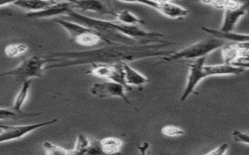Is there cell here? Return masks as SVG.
<instances>
[{
    "mask_svg": "<svg viewBox=\"0 0 249 155\" xmlns=\"http://www.w3.org/2000/svg\"><path fill=\"white\" fill-rule=\"evenodd\" d=\"M172 45L165 41L161 43L143 44V45H122L114 44L106 47L82 52H53L47 55L53 65L46 67V69L62 68V67H77L81 65H91L95 63H130V62L170 55L169 51H162L161 49Z\"/></svg>",
    "mask_w": 249,
    "mask_h": 155,
    "instance_id": "obj_1",
    "label": "cell"
},
{
    "mask_svg": "<svg viewBox=\"0 0 249 155\" xmlns=\"http://www.w3.org/2000/svg\"><path fill=\"white\" fill-rule=\"evenodd\" d=\"M226 44V41L218 39L216 37H208L206 39L197 41L196 43L188 45V47L180 51L166 55L162 59L166 62L178 61L180 59H194L206 57L216 49H220Z\"/></svg>",
    "mask_w": 249,
    "mask_h": 155,
    "instance_id": "obj_2",
    "label": "cell"
},
{
    "mask_svg": "<svg viewBox=\"0 0 249 155\" xmlns=\"http://www.w3.org/2000/svg\"><path fill=\"white\" fill-rule=\"evenodd\" d=\"M48 63H50V59L47 55H34L22 60L14 69L1 73L0 77H11L21 83L34 78H41L45 73Z\"/></svg>",
    "mask_w": 249,
    "mask_h": 155,
    "instance_id": "obj_3",
    "label": "cell"
},
{
    "mask_svg": "<svg viewBox=\"0 0 249 155\" xmlns=\"http://www.w3.org/2000/svg\"><path fill=\"white\" fill-rule=\"evenodd\" d=\"M54 21L61 26L68 32L71 40L81 46L93 47L101 41L104 42L103 37L98 32L82 24L63 19H55Z\"/></svg>",
    "mask_w": 249,
    "mask_h": 155,
    "instance_id": "obj_4",
    "label": "cell"
},
{
    "mask_svg": "<svg viewBox=\"0 0 249 155\" xmlns=\"http://www.w3.org/2000/svg\"><path fill=\"white\" fill-rule=\"evenodd\" d=\"M122 63L108 64V63H95L91 64V68L86 72L87 74L91 75L104 81H111L118 83L131 90L125 84L124 73L123 69Z\"/></svg>",
    "mask_w": 249,
    "mask_h": 155,
    "instance_id": "obj_5",
    "label": "cell"
},
{
    "mask_svg": "<svg viewBox=\"0 0 249 155\" xmlns=\"http://www.w3.org/2000/svg\"><path fill=\"white\" fill-rule=\"evenodd\" d=\"M58 122L57 119H53L46 122L39 123L30 124V125H22V126H2L0 125V143L12 141L15 139H20L26 135L31 134L33 131L38 130L44 126L53 125Z\"/></svg>",
    "mask_w": 249,
    "mask_h": 155,
    "instance_id": "obj_6",
    "label": "cell"
},
{
    "mask_svg": "<svg viewBox=\"0 0 249 155\" xmlns=\"http://www.w3.org/2000/svg\"><path fill=\"white\" fill-rule=\"evenodd\" d=\"M206 57L198 58L188 63V74L184 91L180 97L182 102H185L191 94L196 92V87L201 81L206 79L203 67L206 64Z\"/></svg>",
    "mask_w": 249,
    "mask_h": 155,
    "instance_id": "obj_7",
    "label": "cell"
},
{
    "mask_svg": "<svg viewBox=\"0 0 249 155\" xmlns=\"http://www.w3.org/2000/svg\"><path fill=\"white\" fill-rule=\"evenodd\" d=\"M127 90V87L121 84L111 81H104L94 84L90 88V93L92 96L99 98H121L127 104H131L126 94Z\"/></svg>",
    "mask_w": 249,
    "mask_h": 155,
    "instance_id": "obj_8",
    "label": "cell"
},
{
    "mask_svg": "<svg viewBox=\"0 0 249 155\" xmlns=\"http://www.w3.org/2000/svg\"><path fill=\"white\" fill-rule=\"evenodd\" d=\"M249 2H243L239 7L224 10V16L219 30L221 32H233L241 18L247 14Z\"/></svg>",
    "mask_w": 249,
    "mask_h": 155,
    "instance_id": "obj_9",
    "label": "cell"
},
{
    "mask_svg": "<svg viewBox=\"0 0 249 155\" xmlns=\"http://www.w3.org/2000/svg\"><path fill=\"white\" fill-rule=\"evenodd\" d=\"M71 9H73L71 2L68 1H58L54 4L48 6L40 11L28 13L26 14V17L32 19L53 18L60 15H67Z\"/></svg>",
    "mask_w": 249,
    "mask_h": 155,
    "instance_id": "obj_10",
    "label": "cell"
},
{
    "mask_svg": "<svg viewBox=\"0 0 249 155\" xmlns=\"http://www.w3.org/2000/svg\"><path fill=\"white\" fill-rule=\"evenodd\" d=\"M73 9L82 11V12H93L103 15H109L114 17L115 13L109 10L107 5L104 4L100 0H73L72 1Z\"/></svg>",
    "mask_w": 249,
    "mask_h": 155,
    "instance_id": "obj_11",
    "label": "cell"
},
{
    "mask_svg": "<svg viewBox=\"0 0 249 155\" xmlns=\"http://www.w3.org/2000/svg\"><path fill=\"white\" fill-rule=\"evenodd\" d=\"M122 67L124 73L125 84L131 90L132 87L142 88L144 85L150 81L146 76L134 69L129 65L128 63H123Z\"/></svg>",
    "mask_w": 249,
    "mask_h": 155,
    "instance_id": "obj_12",
    "label": "cell"
},
{
    "mask_svg": "<svg viewBox=\"0 0 249 155\" xmlns=\"http://www.w3.org/2000/svg\"><path fill=\"white\" fill-rule=\"evenodd\" d=\"M204 74L206 78L216 76H230V75H241L245 71L241 67H234L230 64H220V65H204Z\"/></svg>",
    "mask_w": 249,
    "mask_h": 155,
    "instance_id": "obj_13",
    "label": "cell"
},
{
    "mask_svg": "<svg viewBox=\"0 0 249 155\" xmlns=\"http://www.w3.org/2000/svg\"><path fill=\"white\" fill-rule=\"evenodd\" d=\"M201 29L206 33L209 34L212 37H216L218 39L226 41H232L233 43H241L249 41V35L248 34L236 33L233 32H221L219 29L202 27Z\"/></svg>",
    "mask_w": 249,
    "mask_h": 155,
    "instance_id": "obj_14",
    "label": "cell"
},
{
    "mask_svg": "<svg viewBox=\"0 0 249 155\" xmlns=\"http://www.w3.org/2000/svg\"><path fill=\"white\" fill-rule=\"evenodd\" d=\"M157 11L160 13L163 16L174 20H179L188 15V10L187 9L173 2L159 3Z\"/></svg>",
    "mask_w": 249,
    "mask_h": 155,
    "instance_id": "obj_15",
    "label": "cell"
},
{
    "mask_svg": "<svg viewBox=\"0 0 249 155\" xmlns=\"http://www.w3.org/2000/svg\"><path fill=\"white\" fill-rule=\"evenodd\" d=\"M56 2L58 1L55 0H17L14 5L18 8L31 13L40 11Z\"/></svg>",
    "mask_w": 249,
    "mask_h": 155,
    "instance_id": "obj_16",
    "label": "cell"
},
{
    "mask_svg": "<svg viewBox=\"0 0 249 155\" xmlns=\"http://www.w3.org/2000/svg\"><path fill=\"white\" fill-rule=\"evenodd\" d=\"M32 84V80H28V81L22 82L21 87L14 98V104L11 108L14 112H18V113L22 112V108L24 106L25 102L28 100V96H29L30 89H31Z\"/></svg>",
    "mask_w": 249,
    "mask_h": 155,
    "instance_id": "obj_17",
    "label": "cell"
},
{
    "mask_svg": "<svg viewBox=\"0 0 249 155\" xmlns=\"http://www.w3.org/2000/svg\"><path fill=\"white\" fill-rule=\"evenodd\" d=\"M103 155H113L119 153L122 149L124 142L120 138L108 137L99 140Z\"/></svg>",
    "mask_w": 249,
    "mask_h": 155,
    "instance_id": "obj_18",
    "label": "cell"
},
{
    "mask_svg": "<svg viewBox=\"0 0 249 155\" xmlns=\"http://www.w3.org/2000/svg\"><path fill=\"white\" fill-rule=\"evenodd\" d=\"M114 18L116 21L127 25L142 26L144 24V21L142 19H141L127 10H121L119 12L115 13Z\"/></svg>",
    "mask_w": 249,
    "mask_h": 155,
    "instance_id": "obj_19",
    "label": "cell"
},
{
    "mask_svg": "<svg viewBox=\"0 0 249 155\" xmlns=\"http://www.w3.org/2000/svg\"><path fill=\"white\" fill-rule=\"evenodd\" d=\"M202 4L210 6L216 10H225L239 7L243 2L238 0H198Z\"/></svg>",
    "mask_w": 249,
    "mask_h": 155,
    "instance_id": "obj_20",
    "label": "cell"
},
{
    "mask_svg": "<svg viewBox=\"0 0 249 155\" xmlns=\"http://www.w3.org/2000/svg\"><path fill=\"white\" fill-rule=\"evenodd\" d=\"M91 139L82 134H78L75 145L71 151V155H87L89 147L91 145Z\"/></svg>",
    "mask_w": 249,
    "mask_h": 155,
    "instance_id": "obj_21",
    "label": "cell"
},
{
    "mask_svg": "<svg viewBox=\"0 0 249 155\" xmlns=\"http://www.w3.org/2000/svg\"><path fill=\"white\" fill-rule=\"evenodd\" d=\"M28 45L24 43H14L6 45L5 54L8 58H16L28 51Z\"/></svg>",
    "mask_w": 249,
    "mask_h": 155,
    "instance_id": "obj_22",
    "label": "cell"
},
{
    "mask_svg": "<svg viewBox=\"0 0 249 155\" xmlns=\"http://www.w3.org/2000/svg\"><path fill=\"white\" fill-rule=\"evenodd\" d=\"M42 147L46 155H71V151L65 149L64 147L51 143V142L46 141L42 143Z\"/></svg>",
    "mask_w": 249,
    "mask_h": 155,
    "instance_id": "obj_23",
    "label": "cell"
},
{
    "mask_svg": "<svg viewBox=\"0 0 249 155\" xmlns=\"http://www.w3.org/2000/svg\"><path fill=\"white\" fill-rule=\"evenodd\" d=\"M38 113H24V112H14L12 109L0 108V117L6 120V119H18L24 118V117H32V116H38Z\"/></svg>",
    "mask_w": 249,
    "mask_h": 155,
    "instance_id": "obj_24",
    "label": "cell"
},
{
    "mask_svg": "<svg viewBox=\"0 0 249 155\" xmlns=\"http://www.w3.org/2000/svg\"><path fill=\"white\" fill-rule=\"evenodd\" d=\"M161 134L167 138H179L184 135L185 132L179 126L174 125H166L161 129Z\"/></svg>",
    "mask_w": 249,
    "mask_h": 155,
    "instance_id": "obj_25",
    "label": "cell"
},
{
    "mask_svg": "<svg viewBox=\"0 0 249 155\" xmlns=\"http://www.w3.org/2000/svg\"><path fill=\"white\" fill-rule=\"evenodd\" d=\"M233 140L237 143H244L246 145H249V135L248 133L235 130L231 134Z\"/></svg>",
    "mask_w": 249,
    "mask_h": 155,
    "instance_id": "obj_26",
    "label": "cell"
},
{
    "mask_svg": "<svg viewBox=\"0 0 249 155\" xmlns=\"http://www.w3.org/2000/svg\"><path fill=\"white\" fill-rule=\"evenodd\" d=\"M123 2H127V3H139V4L145 5V6H149L151 8L155 9L157 10L158 8L159 3L152 2L151 0H118Z\"/></svg>",
    "mask_w": 249,
    "mask_h": 155,
    "instance_id": "obj_27",
    "label": "cell"
},
{
    "mask_svg": "<svg viewBox=\"0 0 249 155\" xmlns=\"http://www.w3.org/2000/svg\"><path fill=\"white\" fill-rule=\"evenodd\" d=\"M229 148V144L228 143H224L219 147H216L215 149L212 150L210 152H208L207 155H224L227 154V151Z\"/></svg>",
    "mask_w": 249,
    "mask_h": 155,
    "instance_id": "obj_28",
    "label": "cell"
},
{
    "mask_svg": "<svg viewBox=\"0 0 249 155\" xmlns=\"http://www.w3.org/2000/svg\"><path fill=\"white\" fill-rule=\"evenodd\" d=\"M17 0H0V7L8 6V5H14Z\"/></svg>",
    "mask_w": 249,
    "mask_h": 155,
    "instance_id": "obj_29",
    "label": "cell"
},
{
    "mask_svg": "<svg viewBox=\"0 0 249 155\" xmlns=\"http://www.w3.org/2000/svg\"><path fill=\"white\" fill-rule=\"evenodd\" d=\"M55 1H68V2H72V1H73V0H55Z\"/></svg>",
    "mask_w": 249,
    "mask_h": 155,
    "instance_id": "obj_30",
    "label": "cell"
},
{
    "mask_svg": "<svg viewBox=\"0 0 249 155\" xmlns=\"http://www.w3.org/2000/svg\"><path fill=\"white\" fill-rule=\"evenodd\" d=\"M0 120H3V119L1 118V117H0Z\"/></svg>",
    "mask_w": 249,
    "mask_h": 155,
    "instance_id": "obj_31",
    "label": "cell"
},
{
    "mask_svg": "<svg viewBox=\"0 0 249 155\" xmlns=\"http://www.w3.org/2000/svg\"><path fill=\"white\" fill-rule=\"evenodd\" d=\"M0 131H1V130H0Z\"/></svg>",
    "mask_w": 249,
    "mask_h": 155,
    "instance_id": "obj_32",
    "label": "cell"
}]
</instances>
